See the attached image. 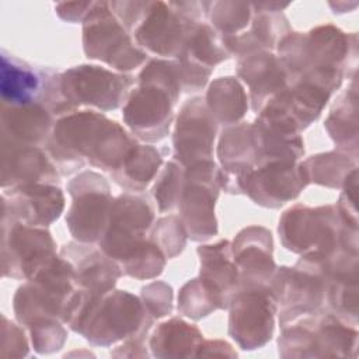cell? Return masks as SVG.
Instances as JSON below:
<instances>
[{
  "instance_id": "obj_1",
  "label": "cell",
  "mask_w": 359,
  "mask_h": 359,
  "mask_svg": "<svg viewBox=\"0 0 359 359\" xmlns=\"http://www.w3.org/2000/svg\"><path fill=\"white\" fill-rule=\"evenodd\" d=\"M65 76L60 88L69 104H93L104 109L116 108L132 83L130 77L116 76L97 66H80Z\"/></svg>"
},
{
  "instance_id": "obj_9",
  "label": "cell",
  "mask_w": 359,
  "mask_h": 359,
  "mask_svg": "<svg viewBox=\"0 0 359 359\" xmlns=\"http://www.w3.org/2000/svg\"><path fill=\"white\" fill-rule=\"evenodd\" d=\"M160 163L161 158L154 149L146 146H135L122 164L125 168V175L116 178V181L125 177L126 187L133 189L143 188L149 184Z\"/></svg>"
},
{
  "instance_id": "obj_5",
  "label": "cell",
  "mask_w": 359,
  "mask_h": 359,
  "mask_svg": "<svg viewBox=\"0 0 359 359\" xmlns=\"http://www.w3.org/2000/svg\"><path fill=\"white\" fill-rule=\"evenodd\" d=\"M187 18L184 14L178 15L174 10H167L160 3V10H150L144 22L139 27L136 36L140 43L160 55H172L171 46L180 42L187 32ZM184 46V45H182Z\"/></svg>"
},
{
  "instance_id": "obj_2",
  "label": "cell",
  "mask_w": 359,
  "mask_h": 359,
  "mask_svg": "<svg viewBox=\"0 0 359 359\" xmlns=\"http://www.w3.org/2000/svg\"><path fill=\"white\" fill-rule=\"evenodd\" d=\"M269 292L255 287L236 294L233 300L230 334L243 349H254L271 338L275 302Z\"/></svg>"
},
{
  "instance_id": "obj_8",
  "label": "cell",
  "mask_w": 359,
  "mask_h": 359,
  "mask_svg": "<svg viewBox=\"0 0 359 359\" xmlns=\"http://www.w3.org/2000/svg\"><path fill=\"white\" fill-rule=\"evenodd\" d=\"M255 60L258 62L259 67H257L251 59L240 62V66H238V73L250 84L254 109H257V105H261V102L268 97V94L278 93L279 91L278 88L283 86L286 79L285 69H280V65H278V60L272 55L269 56L265 70L261 69L258 55Z\"/></svg>"
},
{
  "instance_id": "obj_6",
  "label": "cell",
  "mask_w": 359,
  "mask_h": 359,
  "mask_svg": "<svg viewBox=\"0 0 359 359\" xmlns=\"http://www.w3.org/2000/svg\"><path fill=\"white\" fill-rule=\"evenodd\" d=\"M41 76L29 66L1 56V97L11 105H28L41 91Z\"/></svg>"
},
{
  "instance_id": "obj_7",
  "label": "cell",
  "mask_w": 359,
  "mask_h": 359,
  "mask_svg": "<svg viewBox=\"0 0 359 359\" xmlns=\"http://www.w3.org/2000/svg\"><path fill=\"white\" fill-rule=\"evenodd\" d=\"M10 115L3 114V132L25 143H39L46 139L50 116L39 105H17L10 109Z\"/></svg>"
},
{
  "instance_id": "obj_3",
  "label": "cell",
  "mask_w": 359,
  "mask_h": 359,
  "mask_svg": "<svg viewBox=\"0 0 359 359\" xmlns=\"http://www.w3.org/2000/svg\"><path fill=\"white\" fill-rule=\"evenodd\" d=\"M140 84L125 107V119L140 137L161 139L170 126L171 107L178 94L146 80H140Z\"/></svg>"
},
{
  "instance_id": "obj_4",
  "label": "cell",
  "mask_w": 359,
  "mask_h": 359,
  "mask_svg": "<svg viewBox=\"0 0 359 359\" xmlns=\"http://www.w3.org/2000/svg\"><path fill=\"white\" fill-rule=\"evenodd\" d=\"M196 102L198 98L184 105L177 123L174 144L177 156H181L184 163L187 157L188 161H191L196 154L195 144H198L199 154L209 156L212 139L215 137V122L212 123V119L208 118L202 104H199L198 114H195Z\"/></svg>"
}]
</instances>
